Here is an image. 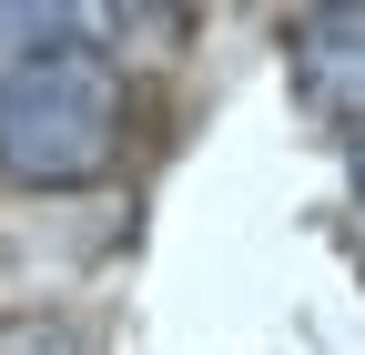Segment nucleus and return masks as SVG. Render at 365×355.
Segmentation results:
<instances>
[{"mask_svg": "<svg viewBox=\"0 0 365 355\" xmlns=\"http://www.w3.org/2000/svg\"><path fill=\"white\" fill-rule=\"evenodd\" d=\"M122 153V71L102 41H41L0 71V173L41 193L102 183Z\"/></svg>", "mask_w": 365, "mask_h": 355, "instance_id": "obj_1", "label": "nucleus"}, {"mask_svg": "<svg viewBox=\"0 0 365 355\" xmlns=\"http://www.w3.org/2000/svg\"><path fill=\"white\" fill-rule=\"evenodd\" d=\"M355 183H365V122H355Z\"/></svg>", "mask_w": 365, "mask_h": 355, "instance_id": "obj_2", "label": "nucleus"}]
</instances>
